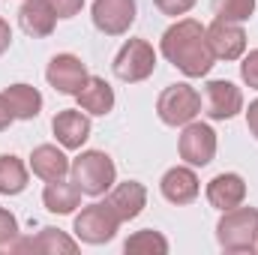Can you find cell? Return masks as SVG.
<instances>
[{
	"mask_svg": "<svg viewBox=\"0 0 258 255\" xmlns=\"http://www.w3.org/2000/svg\"><path fill=\"white\" fill-rule=\"evenodd\" d=\"M159 51L174 69H180L186 78H201L207 75L216 57L207 45V27H201V21L195 18H180L174 21L159 42Z\"/></svg>",
	"mask_w": 258,
	"mask_h": 255,
	"instance_id": "cell-1",
	"label": "cell"
},
{
	"mask_svg": "<svg viewBox=\"0 0 258 255\" xmlns=\"http://www.w3.org/2000/svg\"><path fill=\"white\" fill-rule=\"evenodd\" d=\"M216 240L225 252H255L258 249V210L255 207H231L222 210L216 222Z\"/></svg>",
	"mask_w": 258,
	"mask_h": 255,
	"instance_id": "cell-2",
	"label": "cell"
},
{
	"mask_svg": "<svg viewBox=\"0 0 258 255\" xmlns=\"http://www.w3.org/2000/svg\"><path fill=\"white\" fill-rule=\"evenodd\" d=\"M69 174H72V183L84 195L96 198V195H105L117 183V168H114V159L102 150H84L78 159H72L69 165Z\"/></svg>",
	"mask_w": 258,
	"mask_h": 255,
	"instance_id": "cell-3",
	"label": "cell"
},
{
	"mask_svg": "<svg viewBox=\"0 0 258 255\" xmlns=\"http://www.w3.org/2000/svg\"><path fill=\"white\" fill-rule=\"evenodd\" d=\"M117 228H120V216L114 213V207L108 201H93V204L81 207V213L75 216V225H72L75 237L90 246L114 240Z\"/></svg>",
	"mask_w": 258,
	"mask_h": 255,
	"instance_id": "cell-4",
	"label": "cell"
},
{
	"mask_svg": "<svg viewBox=\"0 0 258 255\" xmlns=\"http://www.w3.org/2000/svg\"><path fill=\"white\" fill-rule=\"evenodd\" d=\"M156 114L165 126H186L201 114V93L189 84H168L156 99Z\"/></svg>",
	"mask_w": 258,
	"mask_h": 255,
	"instance_id": "cell-5",
	"label": "cell"
},
{
	"mask_svg": "<svg viewBox=\"0 0 258 255\" xmlns=\"http://www.w3.org/2000/svg\"><path fill=\"white\" fill-rule=\"evenodd\" d=\"M114 75L126 84H138L144 78L153 75L156 69V51L147 39H129L120 45V51L114 54Z\"/></svg>",
	"mask_w": 258,
	"mask_h": 255,
	"instance_id": "cell-6",
	"label": "cell"
},
{
	"mask_svg": "<svg viewBox=\"0 0 258 255\" xmlns=\"http://www.w3.org/2000/svg\"><path fill=\"white\" fill-rule=\"evenodd\" d=\"M177 150H180V159L192 168H204L213 162L216 156V132L207 123H186L180 132V141H177Z\"/></svg>",
	"mask_w": 258,
	"mask_h": 255,
	"instance_id": "cell-7",
	"label": "cell"
},
{
	"mask_svg": "<svg viewBox=\"0 0 258 255\" xmlns=\"http://www.w3.org/2000/svg\"><path fill=\"white\" fill-rule=\"evenodd\" d=\"M243 111V93L237 84L216 78L204 84V114L210 120H231Z\"/></svg>",
	"mask_w": 258,
	"mask_h": 255,
	"instance_id": "cell-8",
	"label": "cell"
},
{
	"mask_svg": "<svg viewBox=\"0 0 258 255\" xmlns=\"http://www.w3.org/2000/svg\"><path fill=\"white\" fill-rule=\"evenodd\" d=\"M207 45L216 60H237L246 51V30L237 21H222L216 18L207 27Z\"/></svg>",
	"mask_w": 258,
	"mask_h": 255,
	"instance_id": "cell-9",
	"label": "cell"
},
{
	"mask_svg": "<svg viewBox=\"0 0 258 255\" xmlns=\"http://www.w3.org/2000/svg\"><path fill=\"white\" fill-rule=\"evenodd\" d=\"M135 21V0H93V24L105 36H123Z\"/></svg>",
	"mask_w": 258,
	"mask_h": 255,
	"instance_id": "cell-10",
	"label": "cell"
},
{
	"mask_svg": "<svg viewBox=\"0 0 258 255\" xmlns=\"http://www.w3.org/2000/svg\"><path fill=\"white\" fill-rule=\"evenodd\" d=\"M45 78H48V84L57 93L75 96L84 87V81H87V66L81 63V57H75V54H54L48 69H45Z\"/></svg>",
	"mask_w": 258,
	"mask_h": 255,
	"instance_id": "cell-11",
	"label": "cell"
},
{
	"mask_svg": "<svg viewBox=\"0 0 258 255\" xmlns=\"http://www.w3.org/2000/svg\"><path fill=\"white\" fill-rule=\"evenodd\" d=\"M159 192L168 204H192L201 192V183H198V174L192 171V165H174L162 174L159 180Z\"/></svg>",
	"mask_w": 258,
	"mask_h": 255,
	"instance_id": "cell-12",
	"label": "cell"
},
{
	"mask_svg": "<svg viewBox=\"0 0 258 255\" xmlns=\"http://www.w3.org/2000/svg\"><path fill=\"white\" fill-rule=\"evenodd\" d=\"M51 132L66 150H81V144L90 138V117L78 108H63L54 114L51 120Z\"/></svg>",
	"mask_w": 258,
	"mask_h": 255,
	"instance_id": "cell-13",
	"label": "cell"
},
{
	"mask_svg": "<svg viewBox=\"0 0 258 255\" xmlns=\"http://www.w3.org/2000/svg\"><path fill=\"white\" fill-rule=\"evenodd\" d=\"M246 198V180L234 171H222L216 174L210 183H207V201L210 207L216 210H231V207H240Z\"/></svg>",
	"mask_w": 258,
	"mask_h": 255,
	"instance_id": "cell-14",
	"label": "cell"
},
{
	"mask_svg": "<svg viewBox=\"0 0 258 255\" xmlns=\"http://www.w3.org/2000/svg\"><path fill=\"white\" fill-rule=\"evenodd\" d=\"M75 99H78L81 111H87L93 117H105L114 108V87L105 78H99V75H87V81L75 93Z\"/></svg>",
	"mask_w": 258,
	"mask_h": 255,
	"instance_id": "cell-15",
	"label": "cell"
},
{
	"mask_svg": "<svg viewBox=\"0 0 258 255\" xmlns=\"http://www.w3.org/2000/svg\"><path fill=\"white\" fill-rule=\"evenodd\" d=\"M18 21L24 27L27 36L33 39H45L54 33V24H57V15L51 9L48 0H24L21 9H18Z\"/></svg>",
	"mask_w": 258,
	"mask_h": 255,
	"instance_id": "cell-16",
	"label": "cell"
},
{
	"mask_svg": "<svg viewBox=\"0 0 258 255\" xmlns=\"http://www.w3.org/2000/svg\"><path fill=\"white\" fill-rule=\"evenodd\" d=\"M12 252H42V255H57V252H78V240H72V237H66L60 228H42L36 237H30V240H15L12 246H9Z\"/></svg>",
	"mask_w": 258,
	"mask_h": 255,
	"instance_id": "cell-17",
	"label": "cell"
},
{
	"mask_svg": "<svg viewBox=\"0 0 258 255\" xmlns=\"http://www.w3.org/2000/svg\"><path fill=\"white\" fill-rule=\"evenodd\" d=\"M108 204L114 207V213L120 216V222L138 219V216H141V210L147 207V189H144V183H138V180L117 183V186H111Z\"/></svg>",
	"mask_w": 258,
	"mask_h": 255,
	"instance_id": "cell-18",
	"label": "cell"
},
{
	"mask_svg": "<svg viewBox=\"0 0 258 255\" xmlns=\"http://www.w3.org/2000/svg\"><path fill=\"white\" fill-rule=\"evenodd\" d=\"M69 159H66V153L57 147V144H39V147H33V153H30V171L39 177V180H60L69 174Z\"/></svg>",
	"mask_w": 258,
	"mask_h": 255,
	"instance_id": "cell-19",
	"label": "cell"
},
{
	"mask_svg": "<svg viewBox=\"0 0 258 255\" xmlns=\"http://www.w3.org/2000/svg\"><path fill=\"white\" fill-rule=\"evenodd\" d=\"M3 99L15 120H33L42 111V93L30 84H9L3 90Z\"/></svg>",
	"mask_w": 258,
	"mask_h": 255,
	"instance_id": "cell-20",
	"label": "cell"
},
{
	"mask_svg": "<svg viewBox=\"0 0 258 255\" xmlns=\"http://www.w3.org/2000/svg\"><path fill=\"white\" fill-rule=\"evenodd\" d=\"M81 195H84V192L78 189L75 183H66L63 177H60V180H48V183H45V189H42V204H45V210H51V213H57V216H66V213H72V210L81 204Z\"/></svg>",
	"mask_w": 258,
	"mask_h": 255,
	"instance_id": "cell-21",
	"label": "cell"
},
{
	"mask_svg": "<svg viewBox=\"0 0 258 255\" xmlns=\"http://www.w3.org/2000/svg\"><path fill=\"white\" fill-rule=\"evenodd\" d=\"M27 189V165L12 156L3 153L0 156V195H21Z\"/></svg>",
	"mask_w": 258,
	"mask_h": 255,
	"instance_id": "cell-22",
	"label": "cell"
},
{
	"mask_svg": "<svg viewBox=\"0 0 258 255\" xmlns=\"http://www.w3.org/2000/svg\"><path fill=\"white\" fill-rule=\"evenodd\" d=\"M123 252H144V255H165L168 252V240L165 234L153 231V228H144V231H135L123 243Z\"/></svg>",
	"mask_w": 258,
	"mask_h": 255,
	"instance_id": "cell-23",
	"label": "cell"
},
{
	"mask_svg": "<svg viewBox=\"0 0 258 255\" xmlns=\"http://www.w3.org/2000/svg\"><path fill=\"white\" fill-rule=\"evenodd\" d=\"M213 12H216V18H222V21H237V24H243V21L252 18L255 0H213Z\"/></svg>",
	"mask_w": 258,
	"mask_h": 255,
	"instance_id": "cell-24",
	"label": "cell"
},
{
	"mask_svg": "<svg viewBox=\"0 0 258 255\" xmlns=\"http://www.w3.org/2000/svg\"><path fill=\"white\" fill-rule=\"evenodd\" d=\"M15 240H18V219H15V213L0 207V249L12 246Z\"/></svg>",
	"mask_w": 258,
	"mask_h": 255,
	"instance_id": "cell-25",
	"label": "cell"
},
{
	"mask_svg": "<svg viewBox=\"0 0 258 255\" xmlns=\"http://www.w3.org/2000/svg\"><path fill=\"white\" fill-rule=\"evenodd\" d=\"M240 78H243L246 87L258 90V48L243 57V63H240Z\"/></svg>",
	"mask_w": 258,
	"mask_h": 255,
	"instance_id": "cell-26",
	"label": "cell"
},
{
	"mask_svg": "<svg viewBox=\"0 0 258 255\" xmlns=\"http://www.w3.org/2000/svg\"><path fill=\"white\" fill-rule=\"evenodd\" d=\"M153 3H156V9H159L162 15H171V18L186 15L195 6V0H153Z\"/></svg>",
	"mask_w": 258,
	"mask_h": 255,
	"instance_id": "cell-27",
	"label": "cell"
},
{
	"mask_svg": "<svg viewBox=\"0 0 258 255\" xmlns=\"http://www.w3.org/2000/svg\"><path fill=\"white\" fill-rule=\"evenodd\" d=\"M48 3H51L57 18H75L81 12V6H84V0H48Z\"/></svg>",
	"mask_w": 258,
	"mask_h": 255,
	"instance_id": "cell-28",
	"label": "cell"
},
{
	"mask_svg": "<svg viewBox=\"0 0 258 255\" xmlns=\"http://www.w3.org/2000/svg\"><path fill=\"white\" fill-rule=\"evenodd\" d=\"M246 126H249V132L258 138V99L249 102V108H246Z\"/></svg>",
	"mask_w": 258,
	"mask_h": 255,
	"instance_id": "cell-29",
	"label": "cell"
},
{
	"mask_svg": "<svg viewBox=\"0 0 258 255\" xmlns=\"http://www.w3.org/2000/svg\"><path fill=\"white\" fill-rule=\"evenodd\" d=\"M9 45H12V30H9L6 18H0V54H3Z\"/></svg>",
	"mask_w": 258,
	"mask_h": 255,
	"instance_id": "cell-30",
	"label": "cell"
},
{
	"mask_svg": "<svg viewBox=\"0 0 258 255\" xmlns=\"http://www.w3.org/2000/svg\"><path fill=\"white\" fill-rule=\"evenodd\" d=\"M12 120H15V117H12V111H9V105H6V99H3V93H0V132H3V129H9Z\"/></svg>",
	"mask_w": 258,
	"mask_h": 255,
	"instance_id": "cell-31",
	"label": "cell"
}]
</instances>
